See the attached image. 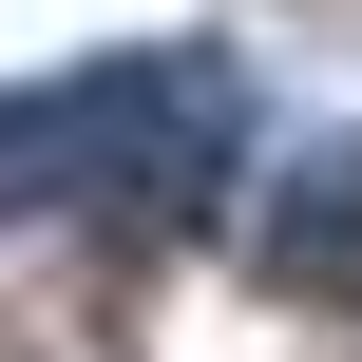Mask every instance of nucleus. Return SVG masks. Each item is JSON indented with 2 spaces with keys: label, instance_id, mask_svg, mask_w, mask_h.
Here are the masks:
<instances>
[{
  "label": "nucleus",
  "instance_id": "obj_1",
  "mask_svg": "<svg viewBox=\"0 0 362 362\" xmlns=\"http://www.w3.org/2000/svg\"><path fill=\"white\" fill-rule=\"evenodd\" d=\"M248 172V57L153 38V57H76L38 95H0V210L57 229H210Z\"/></svg>",
  "mask_w": 362,
  "mask_h": 362
},
{
  "label": "nucleus",
  "instance_id": "obj_2",
  "mask_svg": "<svg viewBox=\"0 0 362 362\" xmlns=\"http://www.w3.org/2000/svg\"><path fill=\"white\" fill-rule=\"evenodd\" d=\"M248 267H267V286H305V305H362V134H325V153H286V172H267Z\"/></svg>",
  "mask_w": 362,
  "mask_h": 362
}]
</instances>
